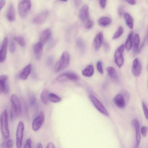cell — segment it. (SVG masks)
Listing matches in <instances>:
<instances>
[{
  "label": "cell",
  "mask_w": 148,
  "mask_h": 148,
  "mask_svg": "<svg viewBox=\"0 0 148 148\" xmlns=\"http://www.w3.org/2000/svg\"><path fill=\"white\" fill-rule=\"evenodd\" d=\"M106 0H100V4L102 8H104L106 7Z\"/></svg>",
  "instance_id": "obj_45"
},
{
  "label": "cell",
  "mask_w": 148,
  "mask_h": 148,
  "mask_svg": "<svg viewBox=\"0 0 148 148\" xmlns=\"http://www.w3.org/2000/svg\"><path fill=\"white\" fill-rule=\"evenodd\" d=\"M61 1L65 2L67 1V0H60Z\"/></svg>",
  "instance_id": "obj_51"
},
{
  "label": "cell",
  "mask_w": 148,
  "mask_h": 148,
  "mask_svg": "<svg viewBox=\"0 0 148 148\" xmlns=\"http://www.w3.org/2000/svg\"><path fill=\"white\" fill-rule=\"evenodd\" d=\"M142 107L146 118L148 119V109L146 105L144 102L142 103Z\"/></svg>",
  "instance_id": "obj_37"
},
{
  "label": "cell",
  "mask_w": 148,
  "mask_h": 148,
  "mask_svg": "<svg viewBox=\"0 0 148 148\" xmlns=\"http://www.w3.org/2000/svg\"><path fill=\"white\" fill-rule=\"evenodd\" d=\"M49 100L53 103H57L60 101L61 99L55 94L50 93L49 95Z\"/></svg>",
  "instance_id": "obj_29"
},
{
  "label": "cell",
  "mask_w": 148,
  "mask_h": 148,
  "mask_svg": "<svg viewBox=\"0 0 148 148\" xmlns=\"http://www.w3.org/2000/svg\"><path fill=\"white\" fill-rule=\"evenodd\" d=\"M112 19L107 17H102L98 20V23L101 26L105 27L110 25L112 22Z\"/></svg>",
  "instance_id": "obj_26"
},
{
  "label": "cell",
  "mask_w": 148,
  "mask_h": 148,
  "mask_svg": "<svg viewBox=\"0 0 148 148\" xmlns=\"http://www.w3.org/2000/svg\"><path fill=\"white\" fill-rule=\"evenodd\" d=\"M31 6V3L30 0H24L18 3V12L21 18H24L26 17Z\"/></svg>",
  "instance_id": "obj_3"
},
{
  "label": "cell",
  "mask_w": 148,
  "mask_h": 148,
  "mask_svg": "<svg viewBox=\"0 0 148 148\" xmlns=\"http://www.w3.org/2000/svg\"><path fill=\"white\" fill-rule=\"evenodd\" d=\"M8 43L7 38L5 37L3 41L0 48V61L1 62H4L6 59Z\"/></svg>",
  "instance_id": "obj_11"
},
{
  "label": "cell",
  "mask_w": 148,
  "mask_h": 148,
  "mask_svg": "<svg viewBox=\"0 0 148 148\" xmlns=\"http://www.w3.org/2000/svg\"><path fill=\"white\" fill-rule=\"evenodd\" d=\"M133 33L131 32L128 36L127 39L126 41L125 44V47L127 51L130 50L132 46V39L133 36Z\"/></svg>",
  "instance_id": "obj_27"
},
{
  "label": "cell",
  "mask_w": 148,
  "mask_h": 148,
  "mask_svg": "<svg viewBox=\"0 0 148 148\" xmlns=\"http://www.w3.org/2000/svg\"><path fill=\"white\" fill-rule=\"evenodd\" d=\"M32 141L30 138H28L27 139L26 144L24 145L25 148H31Z\"/></svg>",
  "instance_id": "obj_40"
},
{
  "label": "cell",
  "mask_w": 148,
  "mask_h": 148,
  "mask_svg": "<svg viewBox=\"0 0 148 148\" xmlns=\"http://www.w3.org/2000/svg\"></svg>",
  "instance_id": "obj_53"
},
{
  "label": "cell",
  "mask_w": 148,
  "mask_h": 148,
  "mask_svg": "<svg viewBox=\"0 0 148 148\" xmlns=\"http://www.w3.org/2000/svg\"><path fill=\"white\" fill-rule=\"evenodd\" d=\"M10 99L12 109L14 114L16 116H20L21 113V107L20 99L14 94L11 95Z\"/></svg>",
  "instance_id": "obj_4"
},
{
  "label": "cell",
  "mask_w": 148,
  "mask_h": 148,
  "mask_svg": "<svg viewBox=\"0 0 148 148\" xmlns=\"http://www.w3.org/2000/svg\"><path fill=\"white\" fill-rule=\"evenodd\" d=\"M53 61V58L52 56H50L48 57L47 60V64L48 65H51Z\"/></svg>",
  "instance_id": "obj_43"
},
{
  "label": "cell",
  "mask_w": 148,
  "mask_h": 148,
  "mask_svg": "<svg viewBox=\"0 0 148 148\" xmlns=\"http://www.w3.org/2000/svg\"><path fill=\"white\" fill-rule=\"evenodd\" d=\"M139 42V36L138 34H135L133 39V51L134 53H136L138 51Z\"/></svg>",
  "instance_id": "obj_24"
},
{
  "label": "cell",
  "mask_w": 148,
  "mask_h": 148,
  "mask_svg": "<svg viewBox=\"0 0 148 148\" xmlns=\"http://www.w3.org/2000/svg\"><path fill=\"white\" fill-rule=\"evenodd\" d=\"M45 119V116L43 112L41 111L38 115L33 120L32 128L33 130L36 131L38 130L41 127Z\"/></svg>",
  "instance_id": "obj_8"
},
{
  "label": "cell",
  "mask_w": 148,
  "mask_h": 148,
  "mask_svg": "<svg viewBox=\"0 0 148 148\" xmlns=\"http://www.w3.org/2000/svg\"><path fill=\"white\" fill-rule=\"evenodd\" d=\"M51 34V31L49 29H47L44 30L40 36L39 42L44 45L49 39Z\"/></svg>",
  "instance_id": "obj_19"
},
{
  "label": "cell",
  "mask_w": 148,
  "mask_h": 148,
  "mask_svg": "<svg viewBox=\"0 0 148 148\" xmlns=\"http://www.w3.org/2000/svg\"><path fill=\"white\" fill-rule=\"evenodd\" d=\"M107 71L108 75L111 78L115 79H118L117 74L114 67L111 66L108 67Z\"/></svg>",
  "instance_id": "obj_28"
},
{
  "label": "cell",
  "mask_w": 148,
  "mask_h": 148,
  "mask_svg": "<svg viewBox=\"0 0 148 148\" xmlns=\"http://www.w3.org/2000/svg\"><path fill=\"white\" fill-rule=\"evenodd\" d=\"M36 102V97L34 94L32 93L29 97V103L30 106H33Z\"/></svg>",
  "instance_id": "obj_32"
},
{
  "label": "cell",
  "mask_w": 148,
  "mask_h": 148,
  "mask_svg": "<svg viewBox=\"0 0 148 148\" xmlns=\"http://www.w3.org/2000/svg\"><path fill=\"white\" fill-rule=\"evenodd\" d=\"M126 24L128 27L131 29L133 28V19L132 17L128 13H125L123 14Z\"/></svg>",
  "instance_id": "obj_25"
},
{
  "label": "cell",
  "mask_w": 148,
  "mask_h": 148,
  "mask_svg": "<svg viewBox=\"0 0 148 148\" xmlns=\"http://www.w3.org/2000/svg\"><path fill=\"white\" fill-rule=\"evenodd\" d=\"M0 121L1 134L4 138L7 139L9 136V131L8 126V115L6 110H4L2 112Z\"/></svg>",
  "instance_id": "obj_1"
},
{
  "label": "cell",
  "mask_w": 148,
  "mask_h": 148,
  "mask_svg": "<svg viewBox=\"0 0 148 148\" xmlns=\"http://www.w3.org/2000/svg\"><path fill=\"white\" fill-rule=\"evenodd\" d=\"M79 78L78 76L76 74L72 73H65L61 74L56 78L59 82H62L68 80H76Z\"/></svg>",
  "instance_id": "obj_10"
},
{
  "label": "cell",
  "mask_w": 148,
  "mask_h": 148,
  "mask_svg": "<svg viewBox=\"0 0 148 148\" xmlns=\"http://www.w3.org/2000/svg\"><path fill=\"white\" fill-rule=\"evenodd\" d=\"M46 148H55L54 145L51 142L49 143L47 145Z\"/></svg>",
  "instance_id": "obj_47"
},
{
  "label": "cell",
  "mask_w": 148,
  "mask_h": 148,
  "mask_svg": "<svg viewBox=\"0 0 148 148\" xmlns=\"http://www.w3.org/2000/svg\"><path fill=\"white\" fill-rule=\"evenodd\" d=\"M104 49L106 52H108L110 49V46L109 44L107 42H105L103 44Z\"/></svg>",
  "instance_id": "obj_42"
},
{
  "label": "cell",
  "mask_w": 148,
  "mask_h": 148,
  "mask_svg": "<svg viewBox=\"0 0 148 148\" xmlns=\"http://www.w3.org/2000/svg\"><path fill=\"white\" fill-rule=\"evenodd\" d=\"M132 124L136 132V143L135 147H137L139 145L141 139L139 123L138 120L137 119H135L132 121Z\"/></svg>",
  "instance_id": "obj_13"
},
{
  "label": "cell",
  "mask_w": 148,
  "mask_h": 148,
  "mask_svg": "<svg viewBox=\"0 0 148 148\" xmlns=\"http://www.w3.org/2000/svg\"><path fill=\"white\" fill-rule=\"evenodd\" d=\"M123 29L121 26L119 27L117 31L114 33L112 37L113 39H116L119 38L123 33Z\"/></svg>",
  "instance_id": "obj_30"
},
{
  "label": "cell",
  "mask_w": 148,
  "mask_h": 148,
  "mask_svg": "<svg viewBox=\"0 0 148 148\" xmlns=\"http://www.w3.org/2000/svg\"><path fill=\"white\" fill-rule=\"evenodd\" d=\"M75 5L77 6H78L80 4L81 0H74Z\"/></svg>",
  "instance_id": "obj_48"
},
{
  "label": "cell",
  "mask_w": 148,
  "mask_h": 148,
  "mask_svg": "<svg viewBox=\"0 0 148 148\" xmlns=\"http://www.w3.org/2000/svg\"><path fill=\"white\" fill-rule=\"evenodd\" d=\"M49 92L48 90L45 88L43 89L41 92L40 97L42 102L45 104H47L49 100Z\"/></svg>",
  "instance_id": "obj_23"
},
{
  "label": "cell",
  "mask_w": 148,
  "mask_h": 148,
  "mask_svg": "<svg viewBox=\"0 0 148 148\" xmlns=\"http://www.w3.org/2000/svg\"><path fill=\"white\" fill-rule=\"evenodd\" d=\"M125 45L122 44L116 50L114 55L115 62L119 68H121L124 63L123 54L125 50Z\"/></svg>",
  "instance_id": "obj_5"
},
{
  "label": "cell",
  "mask_w": 148,
  "mask_h": 148,
  "mask_svg": "<svg viewBox=\"0 0 148 148\" xmlns=\"http://www.w3.org/2000/svg\"></svg>",
  "instance_id": "obj_52"
},
{
  "label": "cell",
  "mask_w": 148,
  "mask_h": 148,
  "mask_svg": "<svg viewBox=\"0 0 148 148\" xmlns=\"http://www.w3.org/2000/svg\"><path fill=\"white\" fill-rule=\"evenodd\" d=\"M79 16L83 22L87 20L89 16L88 7L87 5H84L82 7L80 10Z\"/></svg>",
  "instance_id": "obj_18"
},
{
  "label": "cell",
  "mask_w": 148,
  "mask_h": 148,
  "mask_svg": "<svg viewBox=\"0 0 148 148\" xmlns=\"http://www.w3.org/2000/svg\"><path fill=\"white\" fill-rule=\"evenodd\" d=\"M6 3L5 0H0V8L1 10L2 8L5 5Z\"/></svg>",
  "instance_id": "obj_46"
},
{
  "label": "cell",
  "mask_w": 148,
  "mask_h": 148,
  "mask_svg": "<svg viewBox=\"0 0 148 148\" xmlns=\"http://www.w3.org/2000/svg\"><path fill=\"white\" fill-rule=\"evenodd\" d=\"M103 40V35L101 32H100L96 36L93 41V46L96 51H98L100 49Z\"/></svg>",
  "instance_id": "obj_16"
},
{
  "label": "cell",
  "mask_w": 148,
  "mask_h": 148,
  "mask_svg": "<svg viewBox=\"0 0 148 148\" xmlns=\"http://www.w3.org/2000/svg\"><path fill=\"white\" fill-rule=\"evenodd\" d=\"M90 99L95 108L102 114L106 116H108L109 114L101 103L95 96L92 95L90 96Z\"/></svg>",
  "instance_id": "obj_7"
},
{
  "label": "cell",
  "mask_w": 148,
  "mask_h": 148,
  "mask_svg": "<svg viewBox=\"0 0 148 148\" xmlns=\"http://www.w3.org/2000/svg\"><path fill=\"white\" fill-rule=\"evenodd\" d=\"M14 114V113L13 112L12 110V109L11 108V109L10 110V119L11 120H12L13 119Z\"/></svg>",
  "instance_id": "obj_49"
},
{
  "label": "cell",
  "mask_w": 148,
  "mask_h": 148,
  "mask_svg": "<svg viewBox=\"0 0 148 148\" xmlns=\"http://www.w3.org/2000/svg\"><path fill=\"white\" fill-rule=\"evenodd\" d=\"M77 44L79 48L81 50H84L85 47V45L84 42L82 39H78L77 41Z\"/></svg>",
  "instance_id": "obj_33"
},
{
  "label": "cell",
  "mask_w": 148,
  "mask_h": 148,
  "mask_svg": "<svg viewBox=\"0 0 148 148\" xmlns=\"http://www.w3.org/2000/svg\"><path fill=\"white\" fill-rule=\"evenodd\" d=\"M148 131V129L147 127L145 126H143L141 127L140 129V132L142 135L144 137L146 136Z\"/></svg>",
  "instance_id": "obj_36"
},
{
  "label": "cell",
  "mask_w": 148,
  "mask_h": 148,
  "mask_svg": "<svg viewBox=\"0 0 148 148\" xmlns=\"http://www.w3.org/2000/svg\"><path fill=\"white\" fill-rule=\"evenodd\" d=\"M141 71V66L140 63L137 58L134 59L133 61L132 68V72L136 77H138Z\"/></svg>",
  "instance_id": "obj_14"
},
{
  "label": "cell",
  "mask_w": 148,
  "mask_h": 148,
  "mask_svg": "<svg viewBox=\"0 0 148 148\" xmlns=\"http://www.w3.org/2000/svg\"><path fill=\"white\" fill-rule=\"evenodd\" d=\"M94 72V68L92 65L88 66L82 71V73L84 76L89 77L92 76Z\"/></svg>",
  "instance_id": "obj_22"
},
{
  "label": "cell",
  "mask_w": 148,
  "mask_h": 148,
  "mask_svg": "<svg viewBox=\"0 0 148 148\" xmlns=\"http://www.w3.org/2000/svg\"><path fill=\"white\" fill-rule=\"evenodd\" d=\"M14 40L21 46L24 47L25 45V42L24 39L22 37H15Z\"/></svg>",
  "instance_id": "obj_31"
},
{
  "label": "cell",
  "mask_w": 148,
  "mask_h": 148,
  "mask_svg": "<svg viewBox=\"0 0 148 148\" xmlns=\"http://www.w3.org/2000/svg\"><path fill=\"white\" fill-rule=\"evenodd\" d=\"M97 68L99 73L101 74L103 73V70L102 68V62L101 61H99L97 63Z\"/></svg>",
  "instance_id": "obj_35"
},
{
  "label": "cell",
  "mask_w": 148,
  "mask_h": 148,
  "mask_svg": "<svg viewBox=\"0 0 148 148\" xmlns=\"http://www.w3.org/2000/svg\"><path fill=\"white\" fill-rule=\"evenodd\" d=\"M24 129V126L23 122L20 121L17 125L16 134V145L17 148L21 147Z\"/></svg>",
  "instance_id": "obj_6"
},
{
  "label": "cell",
  "mask_w": 148,
  "mask_h": 148,
  "mask_svg": "<svg viewBox=\"0 0 148 148\" xmlns=\"http://www.w3.org/2000/svg\"><path fill=\"white\" fill-rule=\"evenodd\" d=\"M93 24V21L90 19H88L85 24V27L87 29L91 28Z\"/></svg>",
  "instance_id": "obj_38"
},
{
  "label": "cell",
  "mask_w": 148,
  "mask_h": 148,
  "mask_svg": "<svg viewBox=\"0 0 148 148\" xmlns=\"http://www.w3.org/2000/svg\"><path fill=\"white\" fill-rule=\"evenodd\" d=\"M37 148H43L42 144L40 143H38L37 145Z\"/></svg>",
  "instance_id": "obj_50"
},
{
  "label": "cell",
  "mask_w": 148,
  "mask_h": 148,
  "mask_svg": "<svg viewBox=\"0 0 148 148\" xmlns=\"http://www.w3.org/2000/svg\"><path fill=\"white\" fill-rule=\"evenodd\" d=\"M129 4L131 5H134L136 4V0H124Z\"/></svg>",
  "instance_id": "obj_44"
},
{
  "label": "cell",
  "mask_w": 148,
  "mask_h": 148,
  "mask_svg": "<svg viewBox=\"0 0 148 148\" xmlns=\"http://www.w3.org/2000/svg\"><path fill=\"white\" fill-rule=\"evenodd\" d=\"M7 17L8 20L13 21L15 18V10L14 6L12 4H10L8 10Z\"/></svg>",
  "instance_id": "obj_20"
},
{
  "label": "cell",
  "mask_w": 148,
  "mask_h": 148,
  "mask_svg": "<svg viewBox=\"0 0 148 148\" xmlns=\"http://www.w3.org/2000/svg\"><path fill=\"white\" fill-rule=\"evenodd\" d=\"M6 146L7 148H12L13 147V143L11 139H8L6 143Z\"/></svg>",
  "instance_id": "obj_41"
},
{
  "label": "cell",
  "mask_w": 148,
  "mask_h": 148,
  "mask_svg": "<svg viewBox=\"0 0 148 148\" xmlns=\"http://www.w3.org/2000/svg\"><path fill=\"white\" fill-rule=\"evenodd\" d=\"M43 45L40 42L36 43L34 46L33 49L35 57L38 60H40L43 51Z\"/></svg>",
  "instance_id": "obj_17"
},
{
  "label": "cell",
  "mask_w": 148,
  "mask_h": 148,
  "mask_svg": "<svg viewBox=\"0 0 148 148\" xmlns=\"http://www.w3.org/2000/svg\"><path fill=\"white\" fill-rule=\"evenodd\" d=\"M70 57L69 53L64 51L59 60L56 64L54 68L55 72H59L67 67L69 65Z\"/></svg>",
  "instance_id": "obj_2"
},
{
  "label": "cell",
  "mask_w": 148,
  "mask_h": 148,
  "mask_svg": "<svg viewBox=\"0 0 148 148\" xmlns=\"http://www.w3.org/2000/svg\"><path fill=\"white\" fill-rule=\"evenodd\" d=\"M8 77L7 75H2L0 77V92L7 94L9 91Z\"/></svg>",
  "instance_id": "obj_9"
},
{
  "label": "cell",
  "mask_w": 148,
  "mask_h": 148,
  "mask_svg": "<svg viewBox=\"0 0 148 148\" xmlns=\"http://www.w3.org/2000/svg\"><path fill=\"white\" fill-rule=\"evenodd\" d=\"M49 14V12L48 11H44L35 16L33 19V22L37 24L43 23L46 21Z\"/></svg>",
  "instance_id": "obj_12"
},
{
  "label": "cell",
  "mask_w": 148,
  "mask_h": 148,
  "mask_svg": "<svg viewBox=\"0 0 148 148\" xmlns=\"http://www.w3.org/2000/svg\"><path fill=\"white\" fill-rule=\"evenodd\" d=\"M124 7L123 5H120L118 7V12L119 15L120 16H122L124 14Z\"/></svg>",
  "instance_id": "obj_39"
},
{
  "label": "cell",
  "mask_w": 148,
  "mask_h": 148,
  "mask_svg": "<svg viewBox=\"0 0 148 148\" xmlns=\"http://www.w3.org/2000/svg\"><path fill=\"white\" fill-rule=\"evenodd\" d=\"M115 104L119 108H123L125 107L126 104L125 99L122 94L117 95L113 99Z\"/></svg>",
  "instance_id": "obj_15"
},
{
  "label": "cell",
  "mask_w": 148,
  "mask_h": 148,
  "mask_svg": "<svg viewBox=\"0 0 148 148\" xmlns=\"http://www.w3.org/2000/svg\"><path fill=\"white\" fill-rule=\"evenodd\" d=\"M31 64L27 65L23 69L19 75V78L22 80L26 79L30 74L31 70Z\"/></svg>",
  "instance_id": "obj_21"
},
{
  "label": "cell",
  "mask_w": 148,
  "mask_h": 148,
  "mask_svg": "<svg viewBox=\"0 0 148 148\" xmlns=\"http://www.w3.org/2000/svg\"><path fill=\"white\" fill-rule=\"evenodd\" d=\"M9 50L10 52L13 53L15 50V45L13 40H11L9 42Z\"/></svg>",
  "instance_id": "obj_34"
}]
</instances>
